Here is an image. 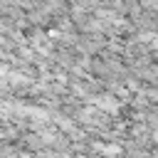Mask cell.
<instances>
[{
    "instance_id": "obj_6",
    "label": "cell",
    "mask_w": 158,
    "mask_h": 158,
    "mask_svg": "<svg viewBox=\"0 0 158 158\" xmlns=\"http://www.w3.org/2000/svg\"><path fill=\"white\" fill-rule=\"evenodd\" d=\"M156 141H158V131H156Z\"/></svg>"
},
{
    "instance_id": "obj_1",
    "label": "cell",
    "mask_w": 158,
    "mask_h": 158,
    "mask_svg": "<svg viewBox=\"0 0 158 158\" xmlns=\"http://www.w3.org/2000/svg\"><path fill=\"white\" fill-rule=\"evenodd\" d=\"M94 106H96L99 111H106V114H116V111H118V99H114V96L104 94V96H96V99H94Z\"/></svg>"
},
{
    "instance_id": "obj_7",
    "label": "cell",
    "mask_w": 158,
    "mask_h": 158,
    "mask_svg": "<svg viewBox=\"0 0 158 158\" xmlns=\"http://www.w3.org/2000/svg\"><path fill=\"white\" fill-rule=\"evenodd\" d=\"M0 30H2V22H0Z\"/></svg>"
},
{
    "instance_id": "obj_5",
    "label": "cell",
    "mask_w": 158,
    "mask_h": 158,
    "mask_svg": "<svg viewBox=\"0 0 158 158\" xmlns=\"http://www.w3.org/2000/svg\"><path fill=\"white\" fill-rule=\"evenodd\" d=\"M104 151H106V153H118V146H106Z\"/></svg>"
},
{
    "instance_id": "obj_4",
    "label": "cell",
    "mask_w": 158,
    "mask_h": 158,
    "mask_svg": "<svg viewBox=\"0 0 158 158\" xmlns=\"http://www.w3.org/2000/svg\"><path fill=\"white\" fill-rule=\"evenodd\" d=\"M146 7H158V0H141Z\"/></svg>"
},
{
    "instance_id": "obj_2",
    "label": "cell",
    "mask_w": 158,
    "mask_h": 158,
    "mask_svg": "<svg viewBox=\"0 0 158 158\" xmlns=\"http://www.w3.org/2000/svg\"><path fill=\"white\" fill-rule=\"evenodd\" d=\"M7 77H10V84H25V77L17 72H7Z\"/></svg>"
},
{
    "instance_id": "obj_3",
    "label": "cell",
    "mask_w": 158,
    "mask_h": 158,
    "mask_svg": "<svg viewBox=\"0 0 158 158\" xmlns=\"http://www.w3.org/2000/svg\"><path fill=\"white\" fill-rule=\"evenodd\" d=\"M141 40H143V42H151V40H156V35H151V32H143V35H141Z\"/></svg>"
}]
</instances>
